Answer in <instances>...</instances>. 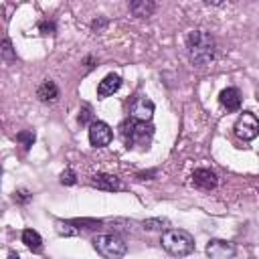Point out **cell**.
I'll use <instances>...</instances> for the list:
<instances>
[{
    "instance_id": "cell-1",
    "label": "cell",
    "mask_w": 259,
    "mask_h": 259,
    "mask_svg": "<svg viewBox=\"0 0 259 259\" xmlns=\"http://www.w3.org/2000/svg\"><path fill=\"white\" fill-rule=\"evenodd\" d=\"M186 49H188V59L198 67L210 65L217 57V42L204 30H192L186 38Z\"/></svg>"
},
{
    "instance_id": "cell-2",
    "label": "cell",
    "mask_w": 259,
    "mask_h": 259,
    "mask_svg": "<svg viewBox=\"0 0 259 259\" xmlns=\"http://www.w3.org/2000/svg\"><path fill=\"white\" fill-rule=\"evenodd\" d=\"M119 136H121L125 148L146 146L154 136V127L148 121H140V119L130 117L119 125Z\"/></svg>"
},
{
    "instance_id": "cell-3",
    "label": "cell",
    "mask_w": 259,
    "mask_h": 259,
    "mask_svg": "<svg viewBox=\"0 0 259 259\" xmlns=\"http://www.w3.org/2000/svg\"><path fill=\"white\" fill-rule=\"evenodd\" d=\"M162 247L174 255V257H186L194 251V239L188 231H182V229H168L164 235H162Z\"/></svg>"
},
{
    "instance_id": "cell-4",
    "label": "cell",
    "mask_w": 259,
    "mask_h": 259,
    "mask_svg": "<svg viewBox=\"0 0 259 259\" xmlns=\"http://www.w3.org/2000/svg\"><path fill=\"white\" fill-rule=\"evenodd\" d=\"M93 247L105 259H121L127 251L125 241L117 235H97L93 239Z\"/></svg>"
},
{
    "instance_id": "cell-5",
    "label": "cell",
    "mask_w": 259,
    "mask_h": 259,
    "mask_svg": "<svg viewBox=\"0 0 259 259\" xmlns=\"http://www.w3.org/2000/svg\"><path fill=\"white\" fill-rule=\"evenodd\" d=\"M235 134L243 142H251L259 136V119L251 111H243L235 121Z\"/></svg>"
},
{
    "instance_id": "cell-6",
    "label": "cell",
    "mask_w": 259,
    "mask_h": 259,
    "mask_svg": "<svg viewBox=\"0 0 259 259\" xmlns=\"http://www.w3.org/2000/svg\"><path fill=\"white\" fill-rule=\"evenodd\" d=\"M111 140H113L111 127L101 119H93L91 125H89V142H91V146L105 148V146L111 144Z\"/></svg>"
},
{
    "instance_id": "cell-7",
    "label": "cell",
    "mask_w": 259,
    "mask_h": 259,
    "mask_svg": "<svg viewBox=\"0 0 259 259\" xmlns=\"http://www.w3.org/2000/svg\"><path fill=\"white\" fill-rule=\"evenodd\" d=\"M154 115V101L144 97V95H138L132 99L130 103V117L134 119H140V121H150Z\"/></svg>"
},
{
    "instance_id": "cell-8",
    "label": "cell",
    "mask_w": 259,
    "mask_h": 259,
    "mask_svg": "<svg viewBox=\"0 0 259 259\" xmlns=\"http://www.w3.org/2000/svg\"><path fill=\"white\" fill-rule=\"evenodd\" d=\"M237 253V247L231 241L223 239H212L206 243V255L210 259H233Z\"/></svg>"
},
{
    "instance_id": "cell-9",
    "label": "cell",
    "mask_w": 259,
    "mask_h": 259,
    "mask_svg": "<svg viewBox=\"0 0 259 259\" xmlns=\"http://www.w3.org/2000/svg\"><path fill=\"white\" fill-rule=\"evenodd\" d=\"M91 186H95L99 190H107V192L123 190V182L113 174H95L91 178Z\"/></svg>"
},
{
    "instance_id": "cell-10",
    "label": "cell",
    "mask_w": 259,
    "mask_h": 259,
    "mask_svg": "<svg viewBox=\"0 0 259 259\" xmlns=\"http://www.w3.org/2000/svg\"><path fill=\"white\" fill-rule=\"evenodd\" d=\"M119 87H121V77L115 75V73H109V75H105L99 81V85H97V97L99 99H105V97L113 95Z\"/></svg>"
},
{
    "instance_id": "cell-11",
    "label": "cell",
    "mask_w": 259,
    "mask_h": 259,
    "mask_svg": "<svg viewBox=\"0 0 259 259\" xmlns=\"http://www.w3.org/2000/svg\"><path fill=\"white\" fill-rule=\"evenodd\" d=\"M192 182H194V186H198V188H202V190H212V188L219 184V178H217V174H214L212 170H208V168H198V170H194V174H192Z\"/></svg>"
},
{
    "instance_id": "cell-12",
    "label": "cell",
    "mask_w": 259,
    "mask_h": 259,
    "mask_svg": "<svg viewBox=\"0 0 259 259\" xmlns=\"http://www.w3.org/2000/svg\"><path fill=\"white\" fill-rule=\"evenodd\" d=\"M219 101H221V105H223L227 111H237V109L241 107V93H239L237 87H227V89L221 91Z\"/></svg>"
},
{
    "instance_id": "cell-13",
    "label": "cell",
    "mask_w": 259,
    "mask_h": 259,
    "mask_svg": "<svg viewBox=\"0 0 259 259\" xmlns=\"http://www.w3.org/2000/svg\"><path fill=\"white\" fill-rule=\"evenodd\" d=\"M36 97H38L40 101H45V103L55 101V99L59 97V87H57L51 79H47V81H42V83L38 85V89H36Z\"/></svg>"
},
{
    "instance_id": "cell-14",
    "label": "cell",
    "mask_w": 259,
    "mask_h": 259,
    "mask_svg": "<svg viewBox=\"0 0 259 259\" xmlns=\"http://www.w3.org/2000/svg\"><path fill=\"white\" fill-rule=\"evenodd\" d=\"M154 10H156V4L152 0H134V2H130V12L134 16L146 18V16H152Z\"/></svg>"
},
{
    "instance_id": "cell-15",
    "label": "cell",
    "mask_w": 259,
    "mask_h": 259,
    "mask_svg": "<svg viewBox=\"0 0 259 259\" xmlns=\"http://www.w3.org/2000/svg\"><path fill=\"white\" fill-rule=\"evenodd\" d=\"M22 243H24L30 251H34V253L42 251V239H40V235H38L34 229H24V231H22Z\"/></svg>"
},
{
    "instance_id": "cell-16",
    "label": "cell",
    "mask_w": 259,
    "mask_h": 259,
    "mask_svg": "<svg viewBox=\"0 0 259 259\" xmlns=\"http://www.w3.org/2000/svg\"><path fill=\"white\" fill-rule=\"evenodd\" d=\"M57 233L61 237H75L79 235V227H75L73 221H57Z\"/></svg>"
},
{
    "instance_id": "cell-17",
    "label": "cell",
    "mask_w": 259,
    "mask_h": 259,
    "mask_svg": "<svg viewBox=\"0 0 259 259\" xmlns=\"http://www.w3.org/2000/svg\"><path fill=\"white\" fill-rule=\"evenodd\" d=\"M142 227L146 231H160V229H166L168 227V221L166 219H146L142 223Z\"/></svg>"
},
{
    "instance_id": "cell-18",
    "label": "cell",
    "mask_w": 259,
    "mask_h": 259,
    "mask_svg": "<svg viewBox=\"0 0 259 259\" xmlns=\"http://www.w3.org/2000/svg\"><path fill=\"white\" fill-rule=\"evenodd\" d=\"M2 57H4V61H14L16 59V53H14V49H12V42H10V38L8 36H4L2 38Z\"/></svg>"
},
{
    "instance_id": "cell-19",
    "label": "cell",
    "mask_w": 259,
    "mask_h": 259,
    "mask_svg": "<svg viewBox=\"0 0 259 259\" xmlns=\"http://www.w3.org/2000/svg\"><path fill=\"white\" fill-rule=\"evenodd\" d=\"M16 140L24 146V150H28L32 144H34V132H30V130H24V132H18L16 134Z\"/></svg>"
},
{
    "instance_id": "cell-20",
    "label": "cell",
    "mask_w": 259,
    "mask_h": 259,
    "mask_svg": "<svg viewBox=\"0 0 259 259\" xmlns=\"http://www.w3.org/2000/svg\"><path fill=\"white\" fill-rule=\"evenodd\" d=\"M75 182H77V174H75L71 168H67V170L61 172V184L71 186V184H75Z\"/></svg>"
},
{
    "instance_id": "cell-21",
    "label": "cell",
    "mask_w": 259,
    "mask_h": 259,
    "mask_svg": "<svg viewBox=\"0 0 259 259\" xmlns=\"http://www.w3.org/2000/svg\"><path fill=\"white\" fill-rule=\"evenodd\" d=\"M38 30H40L42 34H55L57 26H55L53 20H40V22H38Z\"/></svg>"
},
{
    "instance_id": "cell-22",
    "label": "cell",
    "mask_w": 259,
    "mask_h": 259,
    "mask_svg": "<svg viewBox=\"0 0 259 259\" xmlns=\"http://www.w3.org/2000/svg\"><path fill=\"white\" fill-rule=\"evenodd\" d=\"M89 119H91V107H89L87 103H83V107H81V111H79V123L85 125V123H89ZM89 125H91V123H89Z\"/></svg>"
},
{
    "instance_id": "cell-23",
    "label": "cell",
    "mask_w": 259,
    "mask_h": 259,
    "mask_svg": "<svg viewBox=\"0 0 259 259\" xmlns=\"http://www.w3.org/2000/svg\"><path fill=\"white\" fill-rule=\"evenodd\" d=\"M30 198H32V194H30L28 190H24V188H18V190L14 192V200H16V202H22V204H26Z\"/></svg>"
},
{
    "instance_id": "cell-24",
    "label": "cell",
    "mask_w": 259,
    "mask_h": 259,
    "mask_svg": "<svg viewBox=\"0 0 259 259\" xmlns=\"http://www.w3.org/2000/svg\"><path fill=\"white\" fill-rule=\"evenodd\" d=\"M105 26H107V20H103V18H99V20H93V30L101 32Z\"/></svg>"
},
{
    "instance_id": "cell-25",
    "label": "cell",
    "mask_w": 259,
    "mask_h": 259,
    "mask_svg": "<svg viewBox=\"0 0 259 259\" xmlns=\"http://www.w3.org/2000/svg\"><path fill=\"white\" fill-rule=\"evenodd\" d=\"M148 176H156V170H148V172H140V174H138L140 180H146Z\"/></svg>"
},
{
    "instance_id": "cell-26",
    "label": "cell",
    "mask_w": 259,
    "mask_h": 259,
    "mask_svg": "<svg viewBox=\"0 0 259 259\" xmlns=\"http://www.w3.org/2000/svg\"><path fill=\"white\" fill-rule=\"evenodd\" d=\"M8 259H20V257H18V253H10Z\"/></svg>"
}]
</instances>
